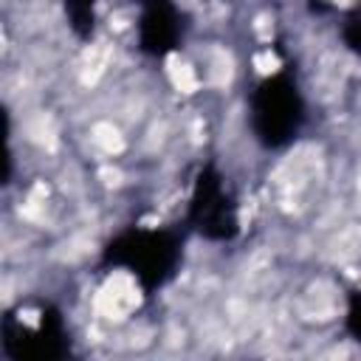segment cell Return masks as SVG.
I'll list each match as a JSON object with an SVG mask.
<instances>
[{
  "label": "cell",
  "instance_id": "2",
  "mask_svg": "<svg viewBox=\"0 0 361 361\" xmlns=\"http://www.w3.org/2000/svg\"><path fill=\"white\" fill-rule=\"evenodd\" d=\"M169 76H172V85H175L178 90H183V93H192V90L197 87V73H195V68L186 65V62H180V59H172V62H169Z\"/></svg>",
  "mask_w": 361,
  "mask_h": 361
},
{
  "label": "cell",
  "instance_id": "3",
  "mask_svg": "<svg viewBox=\"0 0 361 361\" xmlns=\"http://www.w3.org/2000/svg\"><path fill=\"white\" fill-rule=\"evenodd\" d=\"M93 141H96L104 152H118V149L124 147L121 133H118L113 124H96V127H93Z\"/></svg>",
  "mask_w": 361,
  "mask_h": 361
},
{
  "label": "cell",
  "instance_id": "5",
  "mask_svg": "<svg viewBox=\"0 0 361 361\" xmlns=\"http://www.w3.org/2000/svg\"><path fill=\"white\" fill-rule=\"evenodd\" d=\"M341 3H350V0H341Z\"/></svg>",
  "mask_w": 361,
  "mask_h": 361
},
{
  "label": "cell",
  "instance_id": "4",
  "mask_svg": "<svg viewBox=\"0 0 361 361\" xmlns=\"http://www.w3.org/2000/svg\"><path fill=\"white\" fill-rule=\"evenodd\" d=\"M254 65H257L259 73H274L279 62H276V56H271V54H259V56L254 59Z\"/></svg>",
  "mask_w": 361,
  "mask_h": 361
},
{
  "label": "cell",
  "instance_id": "1",
  "mask_svg": "<svg viewBox=\"0 0 361 361\" xmlns=\"http://www.w3.org/2000/svg\"><path fill=\"white\" fill-rule=\"evenodd\" d=\"M133 305H138V290L127 276H116L110 279L99 296H96V307L107 316V319H121Z\"/></svg>",
  "mask_w": 361,
  "mask_h": 361
}]
</instances>
